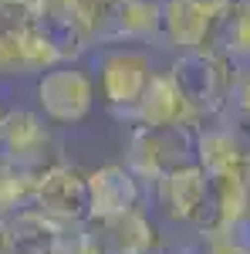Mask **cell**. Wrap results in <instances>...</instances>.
Returning <instances> with one entry per match:
<instances>
[{
  "mask_svg": "<svg viewBox=\"0 0 250 254\" xmlns=\"http://www.w3.org/2000/svg\"><path fill=\"white\" fill-rule=\"evenodd\" d=\"M169 75L176 78L179 92L193 105V112L206 122V119H220L227 112V102L233 95L240 68L220 48H196V51L176 55Z\"/></svg>",
  "mask_w": 250,
  "mask_h": 254,
  "instance_id": "6da1fadb",
  "label": "cell"
},
{
  "mask_svg": "<svg viewBox=\"0 0 250 254\" xmlns=\"http://www.w3.org/2000/svg\"><path fill=\"white\" fill-rule=\"evenodd\" d=\"M233 0H162L159 41L173 51L220 48Z\"/></svg>",
  "mask_w": 250,
  "mask_h": 254,
  "instance_id": "7a4b0ae2",
  "label": "cell"
},
{
  "mask_svg": "<svg viewBox=\"0 0 250 254\" xmlns=\"http://www.w3.org/2000/svg\"><path fill=\"white\" fill-rule=\"evenodd\" d=\"M129 170L139 180L155 183L159 176L179 166L196 163V129H159V126H135L129 136Z\"/></svg>",
  "mask_w": 250,
  "mask_h": 254,
  "instance_id": "3957f363",
  "label": "cell"
},
{
  "mask_svg": "<svg viewBox=\"0 0 250 254\" xmlns=\"http://www.w3.org/2000/svg\"><path fill=\"white\" fill-rule=\"evenodd\" d=\"M38 105L44 119L61 122V126H75L95 105V81L88 71L75 68V61L54 64V68L41 71L38 78Z\"/></svg>",
  "mask_w": 250,
  "mask_h": 254,
  "instance_id": "277c9868",
  "label": "cell"
},
{
  "mask_svg": "<svg viewBox=\"0 0 250 254\" xmlns=\"http://www.w3.org/2000/svg\"><path fill=\"white\" fill-rule=\"evenodd\" d=\"M3 156L10 163H17L20 170L27 173H48L54 163H61V149L51 129L44 126V119L31 109H7V119H3Z\"/></svg>",
  "mask_w": 250,
  "mask_h": 254,
  "instance_id": "5b68a950",
  "label": "cell"
},
{
  "mask_svg": "<svg viewBox=\"0 0 250 254\" xmlns=\"http://www.w3.org/2000/svg\"><path fill=\"white\" fill-rule=\"evenodd\" d=\"M152 196L166 220L196 231L206 217V207H210V176L200 170V163L179 166V170L155 180Z\"/></svg>",
  "mask_w": 250,
  "mask_h": 254,
  "instance_id": "8992f818",
  "label": "cell"
},
{
  "mask_svg": "<svg viewBox=\"0 0 250 254\" xmlns=\"http://www.w3.org/2000/svg\"><path fill=\"white\" fill-rule=\"evenodd\" d=\"M34 210L54 217L61 224H85L92 220V193H88V173L71 163H54L48 173L38 176L34 190Z\"/></svg>",
  "mask_w": 250,
  "mask_h": 254,
  "instance_id": "52a82bcc",
  "label": "cell"
},
{
  "mask_svg": "<svg viewBox=\"0 0 250 254\" xmlns=\"http://www.w3.org/2000/svg\"><path fill=\"white\" fill-rule=\"evenodd\" d=\"M152 58L146 51L135 48H118L101 58V98L118 119H129L139 105V98L146 92V85L152 81Z\"/></svg>",
  "mask_w": 250,
  "mask_h": 254,
  "instance_id": "ba28073f",
  "label": "cell"
},
{
  "mask_svg": "<svg viewBox=\"0 0 250 254\" xmlns=\"http://www.w3.org/2000/svg\"><path fill=\"white\" fill-rule=\"evenodd\" d=\"M196 163L210 180L250 183V142L230 126L196 129Z\"/></svg>",
  "mask_w": 250,
  "mask_h": 254,
  "instance_id": "9c48e42d",
  "label": "cell"
},
{
  "mask_svg": "<svg viewBox=\"0 0 250 254\" xmlns=\"http://www.w3.org/2000/svg\"><path fill=\"white\" fill-rule=\"evenodd\" d=\"M132 122L135 126H159V129H200L203 119L193 112V105L179 92V85L169 71H155L135 105Z\"/></svg>",
  "mask_w": 250,
  "mask_h": 254,
  "instance_id": "30bf717a",
  "label": "cell"
},
{
  "mask_svg": "<svg viewBox=\"0 0 250 254\" xmlns=\"http://www.w3.org/2000/svg\"><path fill=\"white\" fill-rule=\"evenodd\" d=\"M64 231L68 224L27 207L3 220L0 254H64Z\"/></svg>",
  "mask_w": 250,
  "mask_h": 254,
  "instance_id": "8fae6325",
  "label": "cell"
},
{
  "mask_svg": "<svg viewBox=\"0 0 250 254\" xmlns=\"http://www.w3.org/2000/svg\"><path fill=\"white\" fill-rule=\"evenodd\" d=\"M88 193H92V220L105 224V220H115L125 210L139 207L142 183L129 166L108 163V166L88 173Z\"/></svg>",
  "mask_w": 250,
  "mask_h": 254,
  "instance_id": "7c38bea8",
  "label": "cell"
},
{
  "mask_svg": "<svg viewBox=\"0 0 250 254\" xmlns=\"http://www.w3.org/2000/svg\"><path fill=\"white\" fill-rule=\"evenodd\" d=\"M54 64H64L44 31L31 27L14 38H0V75H41Z\"/></svg>",
  "mask_w": 250,
  "mask_h": 254,
  "instance_id": "4fadbf2b",
  "label": "cell"
},
{
  "mask_svg": "<svg viewBox=\"0 0 250 254\" xmlns=\"http://www.w3.org/2000/svg\"><path fill=\"white\" fill-rule=\"evenodd\" d=\"M162 0H118L98 41H159Z\"/></svg>",
  "mask_w": 250,
  "mask_h": 254,
  "instance_id": "5bb4252c",
  "label": "cell"
},
{
  "mask_svg": "<svg viewBox=\"0 0 250 254\" xmlns=\"http://www.w3.org/2000/svg\"><path fill=\"white\" fill-rule=\"evenodd\" d=\"M98 227L105 231V241H108L112 254H155L159 244H162L155 224L149 220V214L142 207H132V210H125L122 217L105 220Z\"/></svg>",
  "mask_w": 250,
  "mask_h": 254,
  "instance_id": "9a60e30c",
  "label": "cell"
},
{
  "mask_svg": "<svg viewBox=\"0 0 250 254\" xmlns=\"http://www.w3.org/2000/svg\"><path fill=\"white\" fill-rule=\"evenodd\" d=\"M34 190H38V176L20 170L7 156L0 159V217L3 220L34 207Z\"/></svg>",
  "mask_w": 250,
  "mask_h": 254,
  "instance_id": "2e32d148",
  "label": "cell"
},
{
  "mask_svg": "<svg viewBox=\"0 0 250 254\" xmlns=\"http://www.w3.org/2000/svg\"><path fill=\"white\" fill-rule=\"evenodd\" d=\"M115 3L118 0H48V7H51L54 14H61V17L75 20L78 27L92 38V44L101 38L105 20L112 17Z\"/></svg>",
  "mask_w": 250,
  "mask_h": 254,
  "instance_id": "e0dca14e",
  "label": "cell"
},
{
  "mask_svg": "<svg viewBox=\"0 0 250 254\" xmlns=\"http://www.w3.org/2000/svg\"><path fill=\"white\" fill-rule=\"evenodd\" d=\"M220 51H227L237 68H250V0H233Z\"/></svg>",
  "mask_w": 250,
  "mask_h": 254,
  "instance_id": "ac0fdd59",
  "label": "cell"
},
{
  "mask_svg": "<svg viewBox=\"0 0 250 254\" xmlns=\"http://www.w3.org/2000/svg\"><path fill=\"white\" fill-rule=\"evenodd\" d=\"M220 119H227V126H230L233 132H240L250 142V68H240L237 85H233V95L227 102V112Z\"/></svg>",
  "mask_w": 250,
  "mask_h": 254,
  "instance_id": "d6986e66",
  "label": "cell"
},
{
  "mask_svg": "<svg viewBox=\"0 0 250 254\" xmlns=\"http://www.w3.org/2000/svg\"><path fill=\"white\" fill-rule=\"evenodd\" d=\"M206 244H223V248H233V251H240V254H250V207L240 220H233L223 234L206 241Z\"/></svg>",
  "mask_w": 250,
  "mask_h": 254,
  "instance_id": "ffe728a7",
  "label": "cell"
},
{
  "mask_svg": "<svg viewBox=\"0 0 250 254\" xmlns=\"http://www.w3.org/2000/svg\"><path fill=\"white\" fill-rule=\"evenodd\" d=\"M210 248V254H240V251H233V248H223V244H206Z\"/></svg>",
  "mask_w": 250,
  "mask_h": 254,
  "instance_id": "44dd1931",
  "label": "cell"
},
{
  "mask_svg": "<svg viewBox=\"0 0 250 254\" xmlns=\"http://www.w3.org/2000/svg\"><path fill=\"white\" fill-rule=\"evenodd\" d=\"M3 119H7V109L0 105V139H3Z\"/></svg>",
  "mask_w": 250,
  "mask_h": 254,
  "instance_id": "7402d4cb",
  "label": "cell"
}]
</instances>
